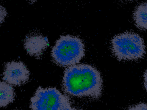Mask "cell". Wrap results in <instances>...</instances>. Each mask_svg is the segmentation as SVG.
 Masks as SVG:
<instances>
[{"label": "cell", "mask_w": 147, "mask_h": 110, "mask_svg": "<svg viewBox=\"0 0 147 110\" xmlns=\"http://www.w3.org/2000/svg\"><path fill=\"white\" fill-rule=\"evenodd\" d=\"M29 1H30V2H35L36 0H29Z\"/></svg>", "instance_id": "4fadbf2b"}, {"label": "cell", "mask_w": 147, "mask_h": 110, "mask_svg": "<svg viewBox=\"0 0 147 110\" xmlns=\"http://www.w3.org/2000/svg\"><path fill=\"white\" fill-rule=\"evenodd\" d=\"M29 71L21 61H11L6 64L3 80L10 85H21L29 78Z\"/></svg>", "instance_id": "5b68a950"}, {"label": "cell", "mask_w": 147, "mask_h": 110, "mask_svg": "<svg viewBox=\"0 0 147 110\" xmlns=\"http://www.w3.org/2000/svg\"><path fill=\"white\" fill-rule=\"evenodd\" d=\"M62 84L64 91L72 96L98 99L102 95L100 73L88 64H75L67 68L64 73Z\"/></svg>", "instance_id": "6da1fadb"}, {"label": "cell", "mask_w": 147, "mask_h": 110, "mask_svg": "<svg viewBox=\"0 0 147 110\" xmlns=\"http://www.w3.org/2000/svg\"><path fill=\"white\" fill-rule=\"evenodd\" d=\"M144 86L147 91V70L144 73Z\"/></svg>", "instance_id": "8fae6325"}, {"label": "cell", "mask_w": 147, "mask_h": 110, "mask_svg": "<svg viewBox=\"0 0 147 110\" xmlns=\"http://www.w3.org/2000/svg\"><path fill=\"white\" fill-rule=\"evenodd\" d=\"M15 92L11 85L0 81V107H5L14 100Z\"/></svg>", "instance_id": "52a82bcc"}, {"label": "cell", "mask_w": 147, "mask_h": 110, "mask_svg": "<svg viewBox=\"0 0 147 110\" xmlns=\"http://www.w3.org/2000/svg\"><path fill=\"white\" fill-rule=\"evenodd\" d=\"M64 110H80V109H75V108H72L71 106H69L68 107L66 108Z\"/></svg>", "instance_id": "7c38bea8"}, {"label": "cell", "mask_w": 147, "mask_h": 110, "mask_svg": "<svg viewBox=\"0 0 147 110\" xmlns=\"http://www.w3.org/2000/svg\"><path fill=\"white\" fill-rule=\"evenodd\" d=\"M136 25L142 30H147V2L138 5L133 14Z\"/></svg>", "instance_id": "ba28073f"}, {"label": "cell", "mask_w": 147, "mask_h": 110, "mask_svg": "<svg viewBox=\"0 0 147 110\" xmlns=\"http://www.w3.org/2000/svg\"><path fill=\"white\" fill-rule=\"evenodd\" d=\"M69 106L68 98L55 88L39 87L30 100L32 110H64Z\"/></svg>", "instance_id": "277c9868"}, {"label": "cell", "mask_w": 147, "mask_h": 110, "mask_svg": "<svg viewBox=\"0 0 147 110\" xmlns=\"http://www.w3.org/2000/svg\"><path fill=\"white\" fill-rule=\"evenodd\" d=\"M128 110H147V104L141 103L130 107Z\"/></svg>", "instance_id": "9c48e42d"}, {"label": "cell", "mask_w": 147, "mask_h": 110, "mask_svg": "<svg viewBox=\"0 0 147 110\" xmlns=\"http://www.w3.org/2000/svg\"><path fill=\"white\" fill-rule=\"evenodd\" d=\"M6 14L7 12L6 9L3 6L0 5V23L3 22L6 16Z\"/></svg>", "instance_id": "30bf717a"}, {"label": "cell", "mask_w": 147, "mask_h": 110, "mask_svg": "<svg viewBox=\"0 0 147 110\" xmlns=\"http://www.w3.org/2000/svg\"><path fill=\"white\" fill-rule=\"evenodd\" d=\"M84 54L85 48L82 40L71 35L61 36L52 50L54 61L62 66H70L79 63Z\"/></svg>", "instance_id": "7a4b0ae2"}, {"label": "cell", "mask_w": 147, "mask_h": 110, "mask_svg": "<svg viewBox=\"0 0 147 110\" xmlns=\"http://www.w3.org/2000/svg\"><path fill=\"white\" fill-rule=\"evenodd\" d=\"M48 45V38L40 34L27 36L24 42V47L28 54L36 57H40Z\"/></svg>", "instance_id": "8992f818"}, {"label": "cell", "mask_w": 147, "mask_h": 110, "mask_svg": "<svg viewBox=\"0 0 147 110\" xmlns=\"http://www.w3.org/2000/svg\"><path fill=\"white\" fill-rule=\"evenodd\" d=\"M111 50L119 60H135L145 53L144 40L138 34L125 32L115 36L111 40Z\"/></svg>", "instance_id": "3957f363"}]
</instances>
